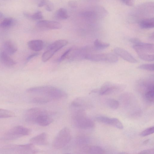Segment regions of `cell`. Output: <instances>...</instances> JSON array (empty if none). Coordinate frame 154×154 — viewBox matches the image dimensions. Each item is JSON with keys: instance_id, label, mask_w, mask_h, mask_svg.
<instances>
[{"instance_id": "obj_1", "label": "cell", "mask_w": 154, "mask_h": 154, "mask_svg": "<svg viewBox=\"0 0 154 154\" xmlns=\"http://www.w3.org/2000/svg\"><path fill=\"white\" fill-rule=\"evenodd\" d=\"M25 119L28 123L36 124L42 126L48 125L53 121L51 113L38 107L32 108L28 109L25 113Z\"/></svg>"}, {"instance_id": "obj_2", "label": "cell", "mask_w": 154, "mask_h": 154, "mask_svg": "<svg viewBox=\"0 0 154 154\" xmlns=\"http://www.w3.org/2000/svg\"><path fill=\"white\" fill-rule=\"evenodd\" d=\"M26 92L47 97L51 100H60L67 96V94L63 90L49 85L31 88L28 89Z\"/></svg>"}, {"instance_id": "obj_3", "label": "cell", "mask_w": 154, "mask_h": 154, "mask_svg": "<svg viewBox=\"0 0 154 154\" xmlns=\"http://www.w3.org/2000/svg\"><path fill=\"white\" fill-rule=\"evenodd\" d=\"M131 14L138 23L142 19L153 17L152 16L154 14L153 2H147L139 5L133 9Z\"/></svg>"}, {"instance_id": "obj_4", "label": "cell", "mask_w": 154, "mask_h": 154, "mask_svg": "<svg viewBox=\"0 0 154 154\" xmlns=\"http://www.w3.org/2000/svg\"><path fill=\"white\" fill-rule=\"evenodd\" d=\"M72 119L75 125L78 128L90 129L94 125V122L86 117L84 109H76L72 113Z\"/></svg>"}, {"instance_id": "obj_5", "label": "cell", "mask_w": 154, "mask_h": 154, "mask_svg": "<svg viewBox=\"0 0 154 154\" xmlns=\"http://www.w3.org/2000/svg\"><path fill=\"white\" fill-rule=\"evenodd\" d=\"M71 138V131L67 127L61 129L57 134L52 143L53 147L60 149L66 146L70 141Z\"/></svg>"}, {"instance_id": "obj_6", "label": "cell", "mask_w": 154, "mask_h": 154, "mask_svg": "<svg viewBox=\"0 0 154 154\" xmlns=\"http://www.w3.org/2000/svg\"><path fill=\"white\" fill-rule=\"evenodd\" d=\"M93 52L86 53L84 59L95 62H105L109 63H115L118 60L117 56L112 53L105 54H94Z\"/></svg>"}, {"instance_id": "obj_7", "label": "cell", "mask_w": 154, "mask_h": 154, "mask_svg": "<svg viewBox=\"0 0 154 154\" xmlns=\"http://www.w3.org/2000/svg\"><path fill=\"white\" fill-rule=\"evenodd\" d=\"M30 130L27 128L21 125H17L11 128L4 135L3 139L13 140L29 135Z\"/></svg>"}, {"instance_id": "obj_8", "label": "cell", "mask_w": 154, "mask_h": 154, "mask_svg": "<svg viewBox=\"0 0 154 154\" xmlns=\"http://www.w3.org/2000/svg\"><path fill=\"white\" fill-rule=\"evenodd\" d=\"M68 42L64 39H60L56 41L48 48L47 50L44 52L42 56V60L45 62L50 59L60 49L66 46Z\"/></svg>"}, {"instance_id": "obj_9", "label": "cell", "mask_w": 154, "mask_h": 154, "mask_svg": "<svg viewBox=\"0 0 154 154\" xmlns=\"http://www.w3.org/2000/svg\"><path fill=\"white\" fill-rule=\"evenodd\" d=\"M4 149L5 152L16 153L34 154L38 152L34 144L31 143L25 144L10 146Z\"/></svg>"}, {"instance_id": "obj_10", "label": "cell", "mask_w": 154, "mask_h": 154, "mask_svg": "<svg viewBox=\"0 0 154 154\" xmlns=\"http://www.w3.org/2000/svg\"><path fill=\"white\" fill-rule=\"evenodd\" d=\"M36 26L38 29L42 31L60 29L62 28V25L58 22L43 20L38 21Z\"/></svg>"}, {"instance_id": "obj_11", "label": "cell", "mask_w": 154, "mask_h": 154, "mask_svg": "<svg viewBox=\"0 0 154 154\" xmlns=\"http://www.w3.org/2000/svg\"><path fill=\"white\" fill-rule=\"evenodd\" d=\"M154 46L153 44L144 43L134 45L133 48L138 55L142 54H153Z\"/></svg>"}, {"instance_id": "obj_12", "label": "cell", "mask_w": 154, "mask_h": 154, "mask_svg": "<svg viewBox=\"0 0 154 154\" xmlns=\"http://www.w3.org/2000/svg\"><path fill=\"white\" fill-rule=\"evenodd\" d=\"M121 86L109 82L104 83L100 88L99 91L100 95H107L119 90Z\"/></svg>"}, {"instance_id": "obj_13", "label": "cell", "mask_w": 154, "mask_h": 154, "mask_svg": "<svg viewBox=\"0 0 154 154\" xmlns=\"http://www.w3.org/2000/svg\"><path fill=\"white\" fill-rule=\"evenodd\" d=\"M115 53L122 59L131 63H136L137 60L127 51L120 48H116L114 49Z\"/></svg>"}, {"instance_id": "obj_14", "label": "cell", "mask_w": 154, "mask_h": 154, "mask_svg": "<svg viewBox=\"0 0 154 154\" xmlns=\"http://www.w3.org/2000/svg\"><path fill=\"white\" fill-rule=\"evenodd\" d=\"M81 151L87 154H101L105 153V151L102 147L96 145H85L81 147Z\"/></svg>"}, {"instance_id": "obj_15", "label": "cell", "mask_w": 154, "mask_h": 154, "mask_svg": "<svg viewBox=\"0 0 154 154\" xmlns=\"http://www.w3.org/2000/svg\"><path fill=\"white\" fill-rule=\"evenodd\" d=\"M31 143L38 145H44L48 144L47 137L46 133L43 132L33 137L30 140Z\"/></svg>"}, {"instance_id": "obj_16", "label": "cell", "mask_w": 154, "mask_h": 154, "mask_svg": "<svg viewBox=\"0 0 154 154\" xmlns=\"http://www.w3.org/2000/svg\"><path fill=\"white\" fill-rule=\"evenodd\" d=\"M28 46L30 49L35 52L41 51L43 48L44 43L41 40H34L29 41Z\"/></svg>"}, {"instance_id": "obj_17", "label": "cell", "mask_w": 154, "mask_h": 154, "mask_svg": "<svg viewBox=\"0 0 154 154\" xmlns=\"http://www.w3.org/2000/svg\"><path fill=\"white\" fill-rule=\"evenodd\" d=\"M0 60L2 63L7 66H12L16 63L15 61L3 50L0 53Z\"/></svg>"}, {"instance_id": "obj_18", "label": "cell", "mask_w": 154, "mask_h": 154, "mask_svg": "<svg viewBox=\"0 0 154 154\" xmlns=\"http://www.w3.org/2000/svg\"><path fill=\"white\" fill-rule=\"evenodd\" d=\"M3 47L2 50L9 55L13 54L17 50L16 45L11 41H7L5 42Z\"/></svg>"}, {"instance_id": "obj_19", "label": "cell", "mask_w": 154, "mask_h": 154, "mask_svg": "<svg viewBox=\"0 0 154 154\" xmlns=\"http://www.w3.org/2000/svg\"><path fill=\"white\" fill-rule=\"evenodd\" d=\"M140 27L143 29L152 28L154 26V17L146 18L142 20L138 23Z\"/></svg>"}, {"instance_id": "obj_20", "label": "cell", "mask_w": 154, "mask_h": 154, "mask_svg": "<svg viewBox=\"0 0 154 154\" xmlns=\"http://www.w3.org/2000/svg\"><path fill=\"white\" fill-rule=\"evenodd\" d=\"M86 101L82 97H78L74 99L71 103V106L75 109L82 108L86 106Z\"/></svg>"}, {"instance_id": "obj_21", "label": "cell", "mask_w": 154, "mask_h": 154, "mask_svg": "<svg viewBox=\"0 0 154 154\" xmlns=\"http://www.w3.org/2000/svg\"><path fill=\"white\" fill-rule=\"evenodd\" d=\"M51 101V99L47 97L38 96L33 98L31 100L30 102L32 103L44 104L47 103Z\"/></svg>"}, {"instance_id": "obj_22", "label": "cell", "mask_w": 154, "mask_h": 154, "mask_svg": "<svg viewBox=\"0 0 154 154\" xmlns=\"http://www.w3.org/2000/svg\"><path fill=\"white\" fill-rule=\"evenodd\" d=\"M15 22V20L12 18H6L0 23V27L2 28H9L14 25Z\"/></svg>"}, {"instance_id": "obj_23", "label": "cell", "mask_w": 154, "mask_h": 154, "mask_svg": "<svg viewBox=\"0 0 154 154\" xmlns=\"http://www.w3.org/2000/svg\"><path fill=\"white\" fill-rule=\"evenodd\" d=\"M55 16L57 18L61 20L66 19L69 17L67 10L63 8L58 9L56 12Z\"/></svg>"}, {"instance_id": "obj_24", "label": "cell", "mask_w": 154, "mask_h": 154, "mask_svg": "<svg viewBox=\"0 0 154 154\" xmlns=\"http://www.w3.org/2000/svg\"><path fill=\"white\" fill-rule=\"evenodd\" d=\"M109 45L108 43L103 42L99 39H96L94 42L93 46L97 51L104 49L108 47Z\"/></svg>"}, {"instance_id": "obj_25", "label": "cell", "mask_w": 154, "mask_h": 154, "mask_svg": "<svg viewBox=\"0 0 154 154\" xmlns=\"http://www.w3.org/2000/svg\"><path fill=\"white\" fill-rule=\"evenodd\" d=\"M14 113L10 110L0 108V118L11 117L14 116Z\"/></svg>"}, {"instance_id": "obj_26", "label": "cell", "mask_w": 154, "mask_h": 154, "mask_svg": "<svg viewBox=\"0 0 154 154\" xmlns=\"http://www.w3.org/2000/svg\"><path fill=\"white\" fill-rule=\"evenodd\" d=\"M109 125L120 129H122L123 128V126L122 122L116 118H110Z\"/></svg>"}, {"instance_id": "obj_27", "label": "cell", "mask_w": 154, "mask_h": 154, "mask_svg": "<svg viewBox=\"0 0 154 154\" xmlns=\"http://www.w3.org/2000/svg\"><path fill=\"white\" fill-rule=\"evenodd\" d=\"M106 102L107 105L113 109H117L119 105V102L113 99H108L106 100Z\"/></svg>"}, {"instance_id": "obj_28", "label": "cell", "mask_w": 154, "mask_h": 154, "mask_svg": "<svg viewBox=\"0 0 154 154\" xmlns=\"http://www.w3.org/2000/svg\"><path fill=\"white\" fill-rule=\"evenodd\" d=\"M110 118L107 117L103 116H99L95 118V120L97 122L107 125H109Z\"/></svg>"}, {"instance_id": "obj_29", "label": "cell", "mask_w": 154, "mask_h": 154, "mask_svg": "<svg viewBox=\"0 0 154 154\" xmlns=\"http://www.w3.org/2000/svg\"><path fill=\"white\" fill-rule=\"evenodd\" d=\"M30 19L33 20H40L44 19L42 12L39 11L35 13L32 14H30Z\"/></svg>"}, {"instance_id": "obj_30", "label": "cell", "mask_w": 154, "mask_h": 154, "mask_svg": "<svg viewBox=\"0 0 154 154\" xmlns=\"http://www.w3.org/2000/svg\"><path fill=\"white\" fill-rule=\"evenodd\" d=\"M88 140L86 137L83 135L78 136L76 137L77 144L82 146L85 145V144L88 142Z\"/></svg>"}, {"instance_id": "obj_31", "label": "cell", "mask_w": 154, "mask_h": 154, "mask_svg": "<svg viewBox=\"0 0 154 154\" xmlns=\"http://www.w3.org/2000/svg\"><path fill=\"white\" fill-rule=\"evenodd\" d=\"M141 59L145 61H152L154 60L153 54H143L138 55Z\"/></svg>"}, {"instance_id": "obj_32", "label": "cell", "mask_w": 154, "mask_h": 154, "mask_svg": "<svg viewBox=\"0 0 154 154\" xmlns=\"http://www.w3.org/2000/svg\"><path fill=\"white\" fill-rule=\"evenodd\" d=\"M154 127L152 126L142 131L140 134V135L142 137H145L152 134L154 133Z\"/></svg>"}, {"instance_id": "obj_33", "label": "cell", "mask_w": 154, "mask_h": 154, "mask_svg": "<svg viewBox=\"0 0 154 154\" xmlns=\"http://www.w3.org/2000/svg\"><path fill=\"white\" fill-rule=\"evenodd\" d=\"M137 68L140 69L153 71L154 69V64H143L139 66Z\"/></svg>"}, {"instance_id": "obj_34", "label": "cell", "mask_w": 154, "mask_h": 154, "mask_svg": "<svg viewBox=\"0 0 154 154\" xmlns=\"http://www.w3.org/2000/svg\"><path fill=\"white\" fill-rule=\"evenodd\" d=\"M72 49V48H70L66 51L57 60V62H60L63 60L70 54Z\"/></svg>"}, {"instance_id": "obj_35", "label": "cell", "mask_w": 154, "mask_h": 154, "mask_svg": "<svg viewBox=\"0 0 154 154\" xmlns=\"http://www.w3.org/2000/svg\"><path fill=\"white\" fill-rule=\"evenodd\" d=\"M45 6V9L48 11L51 12L54 9V6L53 4L48 0Z\"/></svg>"}, {"instance_id": "obj_36", "label": "cell", "mask_w": 154, "mask_h": 154, "mask_svg": "<svg viewBox=\"0 0 154 154\" xmlns=\"http://www.w3.org/2000/svg\"><path fill=\"white\" fill-rule=\"evenodd\" d=\"M121 2L125 5L131 6L133 5L134 2V0H119Z\"/></svg>"}, {"instance_id": "obj_37", "label": "cell", "mask_w": 154, "mask_h": 154, "mask_svg": "<svg viewBox=\"0 0 154 154\" xmlns=\"http://www.w3.org/2000/svg\"><path fill=\"white\" fill-rule=\"evenodd\" d=\"M139 154H153L154 153V149H150L146 150H144L140 151L139 152Z\"/></svg>"}, {"instance_id": "obj_38", "label": "cell", "mask_w": 154, "mask_h": 154, "mask_svg": "<svg viewBox=\"0 0 154 154\" xmlns=\"http://www.w3.org/2000/svg\"><path fill=\"white\" fill-rule=\"evenodd\" d=\"M129 41L134 45H137L142 42L139 39L137 38H131L129 39Z\"/></svg>"}, {"instance_id": "obj_39", "label": "cell", "mask_w": 154, "mask_h": 154, "mask_svg": "<svg viewBox=\"0 0 154 154\" xmlns=\"http://www.w3.org/2000/svg\"><path fill=\"white\" fill-rule=\"evenodd\" d=\"M68 5L71 8H75L77 6V3L76 1L74 0L69 1L68 2Z\"/></svg>"}, {"instance_id": "obj_40", "label": "cell", "mask_w": 154, "mask_h": 154, "mask_svg": "<svg viewBox=\"0 0 154 154\" xmlns=\"http://www.w3.org/2000/svg\"><path fill=\"white\" fill-rule=\"evenodd\" d=\"M38 53H34L29 56L26 59L27 61H28L30 60L32 58L37 56L38 55Z\"/></svg>"}, {"instance_id": "obj_41", "label": "cell", "mask_w": 154, "mask_h": 154, "mask_svg": "<svg viewBox=\"0 0 154 154\" xmlns=\"http://www.w3.org/2000/svg\"><path fill=\"white\" fill-rule=\"evenodd\" d=\"M48 0H41L38 5V6L41 7L45 5Z\"/></svg>"}, {"instance_id": "obj_42", "label": "cell", "mask_w": 154, "mask_h": 154, "mask_svg": "<svg viewBox=\"0 0 154 154\" xmlns=\"http://www.w3.org/2000/svg\"><path fill=\"white\" fill-rule=\"evenodd\" d=\"M149 139H147L146 140L144 141L143 142V144H146L149 142Z\"/></svg>"}, {"instance_id": "obj_43", "label": "cell", "mask_w": 154, "mask_h": 154, "mask_svg": "<svg viewBox=\"0 0 154 154\" xmlns=\"http://www.w3.org/2000/svg\"><path fill=\"white\" fill-rule=\"evenodd\" d=\"M151 39H154V33L153 32L152 34L150 35L149 37Z\"/></svg>"}, {"instance_id": "obj_44", "label": "cell", "mask_w": 154, "mask_h": 154, "mask_svg": "<svg viewBox=\"0 0 154 154\" xmlns=\"http://www.w3.org/2000/svg\"><path fill=\"white\" fill-rule=\"evenodd\" d=\"M3 14L1 12H0V19H1L3 16Z\"/></svg>"}, {"instance_id": "obj_45", "label": "cell", "mask_w": 154, "mask_h": 154, "mask_svg": "<svg viewBox=\"0 0 154 154\" xmlns=\"http://www.w3.org/2000/svg\"><path fill=\"white\" fill-rule=\"evenodd\" d=\"M89 0V1H92V2H96L98 1L99 0Z\"/></svg>"}]
</instances>
